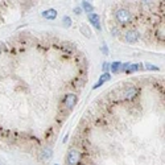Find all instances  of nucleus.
<instances>
[{"instance_id":"nucleus-17","label":"nucleus","mask_w":165,"mask_h":165,"mask_svg":"<svg viewBox=\"0 0 165 165\" xmlns=\"http://www.w3.org/2000/svg\"><path fill=\"white\" fill-rule=\"evenodd\" d=\"M74 12H75L77 15H79V13L82 12V8H78V7H77V8H74Z\"/></svg>"},{"instance_id":"nucleus-5","label":"nucleus","mask_w":165,"mask_h":165,"mask_svg":"<svg viewBox=\"0 0 165 165\" xmlns=\"http://www.w3.org/2000/svg\"><path fill=\"white\" fill-rule=\"evenodd\" d=\"M110 79H111V74H110V73H103L101 77H99L98 82H96V83L93 86V89H94V90L98 89V87H101L102 85L106 83V82H107V81H110Z\"/></svg>"},{"instance_id":"nucleus-6","label":"nucleus","mask_w":165,"mask_h":165,"mask_svg":"<svg viewBox=\"0 0 165 165\" xmlns=\"http://www.w3.org/2000/svg\"><path fill=\"white\" fill-rule=\"evenodd\" d=\"M87 17H89V21L91 22L96 29L101 30V19H99V15H96V13H89Z\"/></svg>"},{"instance_id":"nucleus-7","label":"nucleus","mask_w":165,"mask_h":165,"mask_svg":"<svg viewBox=\"0 0 165 165\" xmlns=\"http://www.w3.org/2000/svg\"><path fill=\"white\" fill-rule=\"evenodd\" d=\"M136 95H138V89H136V87H128V89L124 91V98L128 99V101L133 99Z\"/></svg>"},{"instance_id":"nucleus-13","label":"nucleus","mask_w":165,"mask_h":165,"mask_svg":"<svg viewBox=\"0 0 165 165\" xmlns=\"http://www.w3.org/2000/svg\"><path fill=\"white\" fill-rule=\"evenodd\" d=\"M81 32L83 33V35L86 36V37H90V36H91V32H90V29L86 27V25H82V27H81Z\"/></svg>"},{"instance_id":"nucleus-4","label":"nucleus","mask_w":165,"mask_h":165,"mask_svg":"<svg viewBox=\"0 0 165 165\" xmlns=\"http://www.w3.org/2000/svg\"><path fill=\"white\" fill-rule=\"evenodd\" d=\"M77 103V95L75 94H67L65 96V106L66 109H73Z\"/></svg>"},{"instance_id":"nucleus-18","label":"nucleus","mask_w":165,"mask_h":165,"mask_svg":"<svg viewBox=\"0 0 165 165\" xmlns=\"http://www.w3.org/2000/svg\"><path fill=\"white\" fill-rule=\"evenodd\" d=\"M54 165H58V164H54Z\"/></svg>"},{"instance_id":"nucleus-3","label":"nucleus","mask_w":165,"mask_h":165,"mask_svg":"<svg viewBox=\"0 0 165 165\" xmlns=\"http://www.w3.org/2000/svg\"><path fill=\"white\" fill-rule=\"evenodd\" d=\"M139 38H140V35H139V32H136V30H128V32L126 33V36H124V40H126L127 42H131V44L136 42Z\"/></svg>"},{"instance_id":"nucleus-9","label":"nucleus","mask_w":165,"mask_h":165,"mask_svg":"<svg viewBox=\"0 0 165 165\" xmlns=\"http://www.w3.org/2000/svg\"><path fill=\"white\" fill-rule=\"evenodd\" d=\"M140 67H141V65H140V64H130L126 72H127V73H135L136 70H139Z\"/></svg>"},{"instance_id":"nucleus-1","label":"nucleus","mask_w":165,"mask_h":165,"mask_svg":"<svg viewBox=\"0 0 165 165\" xmlns=\"http://www.w3.org/2000/svg\"><path fill=\"white\" fill-rule=\"evenodd\" d=\"M115 19L119 24L127 25L131 20H132V15H131V12L128 9H126V8H120V9H118L115 12Z\"/></svg>"},{"instance_id":"nucleus-14","label":"nucleus","mask_w":165,"mask_h":165,"mask_svg":"<svg viewBox=\"0 0 165 165\" xmlns=\"http://www.w3.org/2000/svg\"><path fill=\"white\" fill-rule=\"evenodd\" d=\"M62 21H64L65 27H72V19H70L69 16H65V17H64V20H62Z\"/></svg>"},{"instance_id":"nucleus-2","label":"nucleus","mask_w":165,"mask_h":165,"mask_svg":"<svg viewBox=\"0 0 165 165\" xmlns=\"http://www.w3.org/2000/svg\"><path fill=\"white\" fill-rule=\"evenodd\" d=\"M81 161V152L78 149H72L67 153V164L69 165H77Z\"/></svg>"},{"instance_id":"nucleus-16","label":"nucleus","mask_w":165,"mask_h":165,"mask_svg":"<svg viewBox=\"0 0 165 165\" xmlns=\"http://www.w3.org/2000/svg\"><path fill=\"white\" fill-rule=\"evenodd\" d=\"M147 69H148V70H158V67H157V66H155V65L148 64V65H147Z\"/></svg>"},{"instance_id":"nucleus-12","label":"nucleus","mask_w":165,"mask_h":165,"mask_svg":"<svg viewBox=\"0 0 165 165\" xmlns=\"http://www.w3.org/2000/svg\"><path fill=\"white\" fill-rule=\"evenodd\" d=\"M82 7H83V9L87 12V15H89V13H93L94 7H93L91 4H90L89 1H82Z\"/></svg>"},{"instance_id":"nucleus-11","label":"nucleus","mask_w":165,"mask_h":165,"mask_svg":"<svg viewBox=\"0 0 165 165\" xmlns=\"http://www.w3.org/2000/svg\"><path fill=\"white\" fill-rule=\"evenodd\" d=\"M44 160H49L50 157H52V148H45L44 151H42V156H41Z\"/></svg>"},{"instance_id":"nucleus-15","label":"nucleus","mask_w":165,"mask_h":165,"mask_svg":"<svg viewBox=\"0 0 165 165\" xmlns=\"http://www.w3.org/2000/svg\"><path fill=\"white\" fill-rule=\"evenodd\" d=\"M102 69L104 70V73H109V70H110V64L104 62V64H103V66H102Z\"/></svg>"},{"instance_id":"nucleus-8","label":"nucleus","mask_w":165,"mask_h":165,"mask_svg":"<svg viewBox=\"0 0 165 165\" xmlns=\"http://www.w3.org/2000/svg\"><path fill=\"white\" fill-rule=\"evenodd\" d=\"M42 17H45L46 20H54L57 17V11L50 8V9H46L42 12Z\"/></svg>"},{"instance_id":"nucleus-10","label":"nucleus","mask_w":165,"mask_h":165,"mask_svg":"<svg viewBox=\"0 0 165 165\" xmlns=\"http://www.w3.org/2000/svg\"><path fill=\"white\" fill-rule=\"evenodd\" d=\"M120 66H122V62H119V61H115V62H112V64H110V69L112 73H118L119 69H120Z\"/></svg>"}]
</instances>
